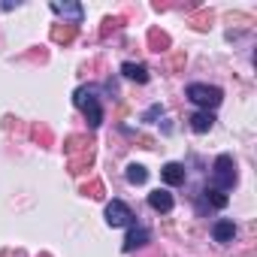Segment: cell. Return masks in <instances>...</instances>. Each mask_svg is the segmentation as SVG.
<instances>
[{
  "label": "cell",
  "mask_w": 257,
  "mask_h": 257,
  "mask_svg": "<svg viewBox=\"0 0 257 257\" xmlns=\"http://www.w3.org/2000/svg\"><path fill=\"white\" fill-rule=\"evenodd\" d=\"M188 100L191 103H197V106H203V112H209V109H215L221 100H224V94H221V88H215V85H188Z\"/></svg>",
  "instance_id": "cell-2"
},
{
  "label": "cell",
  "mask_w": 257,
  "mask_h": 257,
  "mask_svg": "<svg viewBox=\"0 0 257 257\" xmlns=\"http://www.w3.org/2000/svg\"><path fill=\"white\" fill-rule=\"evenodd\" d=\"M206 200H209L215 209H224V206H227V197H224L221 191H215V188H209V191H206Z\"/></svg>",
  "instance_id": "cell-15"
},
{
  "label": "cell",
  "mask_w": 257,
  "mask_h": 257,
  "mask_svg": "<svg viewBox=\"0 0 257 257\" xmlns=\"http://www.w3.org/2000/svg\"><path fill=\"white\" fill-rule=\"evenodd\" d=\"M212 185H215V191H221V194L236 185V164H233L230 155H218L215 170H212Z\"/></svg>",
  "instance_id": "cell-3"
},
{
  "label": "cell",
  "mask_w": 257,
  "mask_h": 257,
  "mask_svg": "<svg viewBox=\"0 0 257 257\" xmlns=\"http://www.w3.org/2000/svg\"><path fill=\"white\" fill-rule=\"evenodd\" d=\"M131 221H134V212H131V206H127V203L112 200V203L106 206V224H109V227H127Z\"/></svg>",
  "instance_id": "cell-4"
},
{
  "label": "cell",
  "mask_w": 257,
  "mask_h": 257,
  "mask_svg": "<svg viewBox=\"0 0 257 257\" xmlns=\"http://www.w3.org/2000/svg\"><path fill=\"white\" fill-rule=\"evenodd\" d=\"M149 43H152V52H164V49L170 46V37L155 28V31H149Z\"/></svg>",
  "instance_id": "cell-13"
},
{
  "label": "cell",
  "mask_w": 257,
  "mask_h": 257,
  "mask_svg": "<svg viewBox=\"0 0 257 257\" xmlns=\"http://www.w3.org/2000/svg\"><path fill=\"white\" fill-rule=\"evenodd\" d=\"M188 121H191V131H194V134H209L212 124H215V115H212V112H194Z\"/></svg>",
  "instance_id": "cell-6"
},
{
  "label": "cell",
  "mask_w": 257,
  "mask_h": 257,
  "mask_svg": "<svg viewBox=\"0 0 257 257\" xmlns=\"http://www.w3.org/2000/svg\"><path fill=\"white\" fill-rule=\"evenodd\" d=\"M121 73H124L127 79H134V82H140V85H146V82H149V70H146L143 64H134V61H127V64H121Z\"/></svg>",
  "instance_id": "cell-10"
},
{
  "label": "cell",
  "mask_w": 257,
  "mask_h": 257,
  "mask_svg": "<svg viewBox=\"0 0 257 257\" xmlns=\"http://www.w3.org/2000/svg\"><path fill=\"white\" fill-rule=\"evenodd\" d=\"M149 206H152L155 212H170V209H173V194L158 188V191L149 194Z\"/></svg>",
  "instance_id": "cell-7"
},
{
  "label": "cell",
  "mask_w": 257,
  "mask_h": 257,
  "mask_svg": "<svg viewBox=\"0 0 257 257\" xmlns=\"http://www.w3.org/2000/svg\"><path fill=\"white\" fill-rule=\"evenodd\" d=\"M206 22H209V16H197L194 19V28H206Z\"/></svg>",
  "instance_id": "cell-17"
},
{
  "label": "cell",
  "mask_w": 257,
  "mask_h": 257,
  "mask_svg": "<svg viewBox=\"0 0 257 257\" xmlns=\"http://www.w3.org/2000/svg\"><path fill=\"white\" fill-rule=\"evenodd\" d=\"M233 236H236V224L233 221H215V227H212V239L215 242H233Z\"/></svg>",
  "instance_id": "cell-8"
},
{
  "label": "cell",
  "mask_w": 257,
  "mask_h": 257,
  "mask_svg": "<svg viewBox=\"0 0 257 257\" xmlns=\"http://www.w3.org/2000/svg\"><path fill=\"white\" fill-rule=\"evenodd\" d=\"M52 13H58V16H64V19H70V25L76 28V25H82V7L79 4H70V0H52Z\"/></svg>",
  "instance_id": "cell-5"
},
{
  "label": "cell",
  "mask_w": 257,
  "mask_h": 257,
  "mask_svg": "<svg viewBox=\"0 0 257 257\" xmlns=\"http://www.w3.org/2000/svg\"><path fill=\"white\" fill-rule=\"evenodd\" d=\"M161 176H164L167 185H185V179H188V173H185L182 164H167V167L161 170Z\"/></svg>",
  "instance_id": "cell-9"
},
{
  "label": "cell",
  "mask_w": 257,
  "mask_h": 257,
  "mask_svg": "<svg viewBox=\"0 0 257 257\" xmlns=\"http://www.w3.org/2000/svg\"><path fill=\"white\" fill-rule=\"evenodd\" d=\"M127 182H131V185H146L149 182V170L143 164H131V167H127Z\"/></svg>",
  "instance_id": "cell-12"
},
{
  "label": "cell",
  "mask_w": 257,
  "mask_h": 257,
  "mask_svg": "<svg viewBox=\"0 0 257 257\" xmlns=\"http://www.w3.org/2000/svg\"><path fill=\"white\" fill-rule=\"evenodd\" d=\"M73 103L85 112V121H88V127H100V121H103V109H100V97H97V88H91V85H82L76 94H73Z\"/></svg>",
  "instance_id": "cell-1"
},
{
  "label": "cell",
  "mask_w": 257,
  "mask_h": 257,
  "mask_svg": "<svg viewBox=\"0 0 257 257\" xmlns=\"http://www.w3.org/2000/svg\"><path fill=\"white\" fill-rule=\"evenodd\" d=\"M149 242V230L146 227H134L131 233H127V239H124V251H134V248H143Z\"/></svg>",
  "instance_id": "cell-11"
},
{
  "label": "cell",
  "mask_w": 257,
  "mask_h": 257,
  "mask_svg": "<svg viewBox=\"0 0 257 257\" xmlns=\"http://www.w3.org/2000/svg\"><path fill=\"white\" fill-rule=\"evenodd\" d=\"M73 37H76V28H73V25H67V28L55 25V28H52V40H55V43H70Z\"/></svg>",
  "instance_id": "cell-14"
},
{
  "label": "cell",
  "mask_w": 257,
  "mask_h": 257,
  "mask_svg": "<svg viewBox=\"0 0 257 257\" xmlns=\"http://www.w3.org/2000/svg\"><path fill=\"white\" fill-rule=\"evenodd\" d=\"M88 191H91V197H100V191H103V185H100V182H91V185L85 188V194H88Z\"/></svg>",
  "instance_id": "cell-16"
}]
</instances>
